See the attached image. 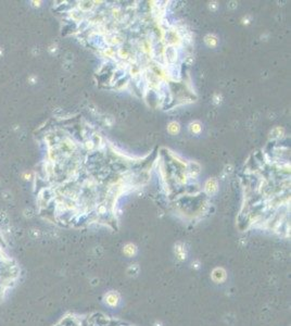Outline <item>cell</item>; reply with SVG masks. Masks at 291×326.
I'll return each mask as SVG.
<instances>
[{
	"mask_svg": "<svg viewBox=\"0 0 291 326\" xmlns=\"http://www.w3.org/2000/svg\"><path fill=\"white\" fill-rule=\"evenodd\" d=\"M217 190V182L214 178H210L205 183V191L209 195H213Z\"/></svg>",
	"mask_w": 291,
	"mask_h": 326,
	"instance_id": "cell-1",
	"label": "cell"
},
{
	"mask_svg": "<svg viewBox=\"0 0 291 326\" xmlns=\"http://www.w3.org/2000/svg\"><path fill=\"white\" fill-rule=\"evenodd\" d=\"M106 301L110 305H116L119 302V296L115 293H109L106 297Z\"/></svg>",
	"mask_w": 291,
	"mask_h": 326,
	"instance_id": "cell-2",
	"label": "cell"
},
{
	"mask_svg": "<svg viewBox=\"0 0 291 326\" xmlns=\"http://www.w3.org/2000/svg\"><path fill=\"white\" fill-rule=\"evenodd\" d=\"M165 52H166V60L167 61H170V62H174V61L176 60L177 52H176V50H175L174 47H167L166 50H165Z\"/></svg>",
	"mask_w": 291,
	"mask_h": 326,
	"instance_id": "cell-3",
	"label": "cell"
},
{
	"mask_svg": "<svg viewBox=\"0 0 291 326\" xmlns=\"http://www.w3.org/2000/svg\"><path fill=\"white\" fill-rule=\"evenodd\" d=\"M205 43L209 47H215L217 46V37L215 35H212V34H209V35L205 36Z\"/></svg>",
	"mask_w": 291,
	"mask_h": 326,
	"instance_id": "cell-4",
	"label": "cell"
},
{
	"mask_svg": "<svg viewBox=\"0 0 291 326\" xmlns=\"http://www.w3.org/2000/svg\"><path fill=\"white\" fill-rule=\"evenodd\" d=\"M136 251H137V249H136V247L133 245V243H127V245L124 247V253L127 254V256H129V257L134 256V254L136 253Z\"/></svg>",
	"mask_w": 291,
	"mask_h": 326,
	"instance_id": "cell-5",
	"label": "cell"
},
{
	"mask_svg": "<svg viewBox=\"0 0 291 326\" xmlns=\"http://www.w3.org/2000/svg\"><path fill=\"white\" fill-rule=\"evenodd\" d=\"M220 276L223 277V278L225 279V277H226V275H225V271L223 270V268H215L214 272H213V279L216 280L217 277H219L218 278V282H222V278H220Z\"/></svg>",
	"mask_w": 291,
	"mask_h": 326,
	"instance_id": "cell-6",
	"label": "cell"
},
{
	"mask_svg": "<svg viewBox=\"0 0 291 326\" xmlns=\"http://www.w3.org/2000/svg\"><path fill=\"white\" fill-rule=\"evenodd\" d=\"M167 129L170 134H178L179 133V129H180V126L177 122H172L169 124L167 126Z\"/></svg>",
	"mask_w": 291,
	"mask_h": 326,
	"instance_id": "cell-7",
	"label": "cell"
},
{
	"mask_svg": "<svg viewBox=\"0 0 291 326\" xmlns=\"http://www.w3.org/2000/svg\"><path fill=\"white\" fill-rule=\"evenodd\" d=\"M189 128H190V131H191V133L198 134V133H200V131H201L202 127H201V124H200L199 122H194V123H191V124H190Z\"/></svg>",
	"mask_w": 291,
	"mask_h": 326,
	"instance_id": "cell-8",
	"label": "cell"
},
{
	"mask_svg": "<svg viewBox=\"0 0 291 326\" xmlns=\"http://www.w3.org/2000/svg\"><path fill=\"white\" fill-rule=\"evenodd\" d=\"M283 134H284V128H280V127H276V128H274L272 132H270V135H272V137H274V138L281 137Z\"/></svg>",
	"mask_w": 291,
	"mask_h": 326,
	"instance_id": "cell-9",
	"label": "cell"
}]
</instances>
